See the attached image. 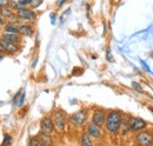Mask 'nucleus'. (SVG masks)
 Masks as SVG:
<instances>
[{
  "label": "nucleus",
  "mask_w": 153,
  "mask_h": 146,
  "mask_svg": "<svg viewBox=\"0 0 153 146\" xmlns=\"http://www.w3.org/2000/svg\"><path fill=\"white\" fill-rule=\"evenodd\" d=\"M123 120V113L120 111L112 110L106 114V119H105V124L104 127L106 130V132L111 136H114L118 133V130L120 127Z\"/></svg>",
  "instance_id": "f257e3e1"
},
{
  "label": "nucleus",
  "mask_w": 153,
  "mask_h": 146,
  "mask_svg": "<svg viewBox=\"0 0 153 146\" xmlns=\"http://www.w3.org/2000/svg\"><path fill=\"white\" fill-rule=\"evenodd\" d=\"M87 118H88V112H87V110H85V109L79 110V111L72 113V114L68 117V124H70L71 126H73V127L80 128L87 124Z\"/></svg>",
  "instance_id": "f03ea898"
},
{
  "label": "nucleus",
  "mask_w": 153,
  "mask_h": 146,
  "mask_svg": "<svg viewBox=\"0 0 153 146\" xmlns=\"http://www.w3.org/2000/svg\"><path fill=\"white\" fill-rule=\"evenodd\" d=\"M52 119H53V123H54L56 131L60 132V133L65 132L66 126H67V123H68V119H67V115H66L65 111H62V110H56L53 112Z\"/></svg>",
  "instance_id": "7ed1b4c3"
},
{
  "label": "nucleus",
  "mask_w": 153,
  "mask_h": 146,
  "mask_svg": "<svg viewBox=\"0 0 153 146\" xmlns=\"http://www.w3.org/2000/svg\"><path fill=\"white\" fill-rule=\"evenodd\" d=\"M133 140L137 146H150L153 142V133L146 128L141 130L139 132H135Z\"/></svg>",
  "instance_id": "20e7f679"
},
{
  "label": "nucleus",
  "mask_w": 153,
  "mask_h": 146,
  "mask_svg": "<svg viewBox=\"0 0 153 146\" xmlns=\"http://www.w3.org/2000/svg\"><path fill=\"white\" fill-rule=\"evenodd\" d=\"M147 126H149L147 121L144 120L143 118H140V117H131L130 121H128V132L135 133V132H139L141 130H145Z\"/></svg>",
  "instance_id": "39448f33"
},
{
  "label": "nucleus",
  "mask_w": 153,
  "mask_h": 146,
  "mask_svg": "<svg viewBox=\"0 0 153 146\" xmlns=\"http://www.w3.org/2000/svg\"><path fill=\"white\" fill-rule=\"evenodd\" d=\"M16 16L20 20H25V21H34L37 19V13L30 7H21L17 11Z\"/></svg>",
  "instance_id": "423d86ee"
},
{
  "label": "nucleus",
  "mask_w": 153,
  "mask_h": 146,
  "mask_svg": "<svg viewBox=\"0 0 153 146\" xmlns=\"http://www.w3.org/2000/svg\"><path fill=\"white\" fill-rule=\"evenodd\" d=\"M85 131L90 134V137H91L92 139H100V138L102 137V134H104L102 127L99 126V125H97V124H94V123H92V121H88V123L86 124Z\"/></svg>",
  "instance_id": "0eeeda50"
},
{
  "label": "nucleus",
  "mask_w": 153,
  "mask_h": 146,
  "mask_svg": "<svg viewBox=\"0 0 153 146\" xmlns=\"http://www.w3.org/2000/svg\"><path fill=\"white\" fill-rule=\"evenodd\" d=\"M40 131H42V132H45V133H47L50 136H52L56 132V127H54V123H53L52 117L46 115V117H44L41 119V121H40Z\"/></svg>",
  "instance_id": "6e6552de"
},
{
  "label": "nucleus",
  "mask_w": 153,
  "mask_h": 146,
  "mask_svg": "<svg viewBox=\"0 0 153 146\" xmlns=\"http://www.w3.org/2000/svg\"><path fill=\"white\" fill-rule=\"evenodd\" d=\"M106 114H107V112H106L104 109H96L94 111H93V113H92L91 121L102 127V126H104V124H105Z\"/></svg>",
  "instance_id": "1a4fd4ad"
},
{
  "label": "nucleus",
  "mask_w": 153,
  "mask_h": 146,
  "mask_svg": "<svg viewBox=\"0 0 153 146\" xmlns=\"http://www.w3.org/2000/svg\"><path fill=\"white\" fill-rule=\"evenodd\" d=\"M0 48H1L5 53L14 54V53L18 51V45L12 44V42H10V41H6L5 39H2V38L0 36Z\"/></svg>",
  "instance_id": "9d476101"
},
{
  "label": "nucleus",
  "mask_w": 153,
  "mask_h": 146,
  "mask_svg": "<svg viewBox=\"0 0 153 146\" xmlns=\"http://www.w3.org/2000/svg\"><path fill=\"white\" fill-rule=\"evenodd\" d=\"M79 143H80V146H94L93 139L90 137V134L86 131L81 132L80 138H79Z\"/></svg>",
  "instance_id": "9b49d317"
},
{
  "label": "nucleus",
  "mask_w": 153,
  "mask_h": 146,
  "mask_svg": "<svg viewBox=\"0 0 153 146\" xmlns=\"http://www.w3.org/2000/svg\"><path fill=\"white\" fill-rule=\"evenodd\" d=\"M131 115H124L123 114V120L120 124V127L118 130V133L120 136H125L126 133H128V121H130Z\"/></svg>",
  "instance_id": "f8f14e48"
},
{
  "label": "nucleus",
  "mask_w": 153,
  "mask_h": 146,
  "mask_svg": "<svg viewBox=\"0 0 153 146\" xmlns=\"http://www.w3.org/2000/svg\"><path fill=\"white\" fill-rule=\"evenodd\" d=\"M19 30V34L24 36H31L33 34V28L30 24H20L18 26Z\"/></svg>",
  "instance_id": "ddd939ff"
},
{
  "label": "nucleus",
  "mask_w": 153,
  "mask_h": 146,
  "mask_svg": "<svg viewBox=\"0 0 153 146\" xmlns=\"http://www.w3.org/2000/svg\"><path fill=\"white\" fill-rule=\"evenodd\" d=\"M1 38L5 39L6 41H10L12 44H16L18 45L20 42V36L19 34H13V33H7V32H4L1 34Z\"/></svg>",
  "instance_id": "4468645a"
},
{
  "label": "nucleus",
  "mask_w": 153,
  "mask_h": 146,
  "mask_svg": "<svg viewBox=\"0 0 153 146\" xmlns=\"http://www.w3.org/2000/svg\"><path fill=\"white\" fill-rule=\"evenodd\" d=\"M37 137L39 138V140H41V142H42L46 146L53 145V140H52V138H51V136H50V134H47V133H45V132L40 131Z\"/></svg>",
  "instance_id": "2eb2a0df"
},
{
  "label": "nucleus",
  "mask_w": 153,
  "mask_h": 146,
  "mask_svg": "<svg viewBox=\"0 0 153 146\" xmlns=\"http://www.w3.org/2000/svg\"><path fill=\"white\" fill-rule=\"evenodd\" d=\"M13 16H14V12H13V10L8 5L1 7V17H4L5 19H10L11 17H13Z\"/></svg>",
  "instance_id": "dca6fc26"
},
{
  "label": "nucleus",
  "mask_w": 153,
  "mask_h": 146,
  "mask_svg": "<svg viewBox=\"0 0 153 146\" xmlns=\"http://www.w3.org/2000/svg\"><path fill=\"white\" fill-rule=\"evenodd\" d=\"M4 31H5V32H7V33L19 34L18 26H14V25H11V24H5V25H4ZM19 36H20V34H19Z\"/></svg>",
  "instance_id": "f3484780"
},
{
  "label": "nucleus",
  "mask_w": 153,
  "mask_h": 146,
  "mask_svg": "<svg viewBox=\"0 0 153 146\" xmlns=\"http://www.w3.org/2000/svg\"><path fill=\"white\" fill-rule=\"evenodd\" d=\"M30 146H46L41 140H39L38 137H33L30 139Z\"/></svg>",
  "instance_id": "a211bd4d"
},
{
  "label": "nucleus",
  "mask_w": 153,
  "mask_h": 146,
  "mask_svg": "<svg viewBox=\"0 0 153 146\" xmlns=\"http://www.w3.org/2000/svg\"><path fill=\"white\" fill-rule=\"evenodd\" d=\"M10 7L12 8V10H16V11H18L21 8V6L19 5V2H18V0H10Z\"/></svg>",
  "instance_id": "6ab92c4d"
},
{
  "label": "nucleus",
  "mask_w": 153,
  "mask_h": 146,
  "mask_svg": "<svg viewBox=\"0 0 153 146\" xmlns=\"http://www.w3.org/2000/svg\"><path fill=\"white\" fill-rule=\"evenodd\" d=\"M8 24H11V25H14V26H19L20 25V19L14 14L13 17H11V18L8 19Z\"/></svg>",
  "instance_id": "aec40b11"
},
{
  "label": "nucleus",
  "mask_w": 153,
  "mask_h": 146,
  "mask_svg": "<svg viewBox=\"0 0 153 146\" xmlns=\"http://www.w3.org/2000/svg\"><path fill=\"white\" fill-rule=\"evenodd\" d=\"M132 87H133L134 90L138 92V93H140V94H143V93H144V90H143L141 85H140L139 83H137V81H133V83H132Z\"/></svg>",
  "instance_id": "412c9836"
},
{
  "label": "nucleus",
  "mask_w": 153,
  "mask_h": 146,
  "mask_svg": "<svg viewBox=\"0 0 153 146\" xmlns=\"http://www.w3.org/2000/svg\"><path fill=\"white\" fill-rule=\"evenodd\" d=\"M41 2H42V0H28V6H31L33 10V8L38 7Z\"/></svg>",
  "instance_id": "4be33fe9"
},
{
  "label": "nucleus",
  "mask_w": 153,
  "mask_h": 146,
  "mask_svg": "<svg viewBox=\"0 0 153 146\" xmlns=\"http://www.w3.org/2000/svg\"><path fill=\"white\" fill-rule=\"evenodd\" d=\"M12 142V137L10 134H5L4 136V142H2V145L4 146H8Z\"/></svg>",
  "instance_id": "5701e85b"
},
{
  "label": "nucleus",
  "mask_w": 153,
  "mask_h": 146,
  "mask_svg": "<svg viewBox=\"0 0 153 146\" xmlns=\"http://www.w3.org/2000/svg\"><path fill=\"white\" fill-rule=\"evenodd\" d=\"M24 101H25V93L22 92V94L20 95V98H19V100L17 101V105L19 106V107H21L22 105H24Z\"/></svg>",
  "instance_id": "b1692460"
},
{
  "label": "nucleus",
  "mask_w": 153,
  "mask_h": 146,
  "mask_svg": "<svg viewBox=\"0 0 153 146\" xmlns=\"http://www.w3.org/2000/svg\"><path fill=\"white\" fill-rule=\"evenodd\" d=\"M21 90H20L19 92H18V93H17V94H16V95H14V97H13V100H12V101H13V103H14V104H16V103H17V101H18V98H19L20 95H21Z\"/></svg>",
  "instance_id": "393cba45"
},
{
  "label": "nucleus",
  "mask_w": 153,
  "mask_h": 146,
  "mask_svg": "<svg viewBox=\"0 0 153 146\" xmlns=\"http://www.w3.org/2000/svg\"><path fill=\"white\" fill-rule=\"evenodd\" d=\"M8 4H10V0H0V7L7 6Z\"/></svg>",
  "instance_id": "a878e982"
},
{
  "label": "nucleus",
  "mask_w": 153,
  "mask_h": 146,
  "mask_svg": "<svg viewBox=\"0 0 153 146\" xmlns=\"http://www.w3.org/2000/svg\"><path fill=\"white\" fill-rule=\"evenodd\" d=\"M5 24H6V21H5V18L0 16V25H2V26H4Z\"/></svg>",
  "instance_id": "bb28decb"
},
{
  "label": "nucleus",
  "mask_w": 153,
  "mask_h": 146,
  "mask_svg": "<svg viewBox=\"0 0 153 146\" xmlns=\"http://www.w3.org/2000/svg\"><path fill=\"white\" fill-rule=\"evenodd\" d=\"M107 57H106V58H107V59H108V60H112V57H111V54H110V48H108V50H107Z\"/></svg>",
  "instance_id": "cd10ccee"
},
{
  "label": "nucleus",
  "mask_w": 153,
  "mask_h": 146,
  "mask_svg": "<svg viewBox=\"0 0 153 146\" xmlns=\"http://www.w3.org/2000/svg\"><path fill=\"white\" fill-rule=\"evenodd\" d=\"M65 1H66V0H59V1H58V2H57V4H58V6H61V5H62V4L65 2Z\"/></svg>",
  "instance_id": "c85d7f7f"
},
{
  "label": "nucleus",
  "mask_w": 153,
  "mask_h": 146,
  "mask_svg": "<svg viewBox=\"0 0 153 146\" xmlns=\"http://www.w3.org/2000/svg\"><path fill=\"white\" fill-rule=\"evenodd\" d=\"M2 54H4V51H2L1 48H0V55H2Z\"/></svg>",
  "instance_id": "c756f323"
},
{
  "label": "nucleus",
  "mask_w": 153,
  "mask_h": 146,
  "mask_svg": "<svg viewBox=\"0 0 153 146\" xmlns=\"http://www.w3.org/2000/svg\"><path fill=\"white\" fill-rule=\"evenodd\" d=\"M2 59H4V55H0V61H1Z\"/></svg>",
  "instance_id": "7c9ffc66"
},
{
  "label": "nucleus",
  "mask_w": 153,
  "mask_h": 146,
  "mask_svg": "<svg viewBox=\"0 0 153 146\" xmlns=\"http://www.w3.org/2000/svg\"><path fill=\"white\" fill-rule=\"evenodd\" d=\"M0 16H1V7H0Z\"/></svg>",
  "instance_id": "2f4dec72"
},
{
  "label": "nucleus",
  "mask_w": 153,
  "mask_h": 146,
  "mask_svg": "<svg viewBox=\"0 0 153 146\" xmlns=\"http://www.w3.org/2000/svg\"><path fill=\"white\" fill-rule=\"evenodd\" d=\"M150 146H153V142H152V144H151V145H150Z\"/></svg>",
  "instance_id": "473e14b6"
}]
</instances>
